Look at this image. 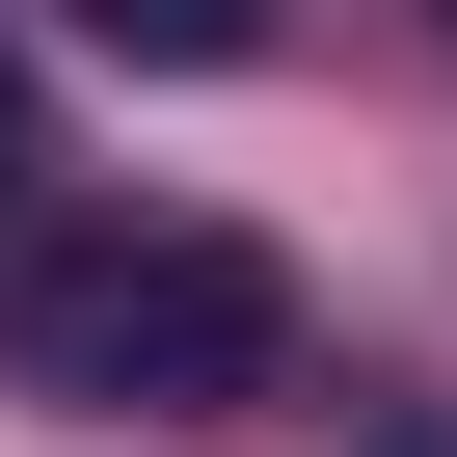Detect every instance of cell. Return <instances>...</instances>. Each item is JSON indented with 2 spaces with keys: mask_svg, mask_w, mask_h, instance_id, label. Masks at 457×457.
Returning a JSON list of instances; mask_svg holds the SVG:
<instances>
[{
  "mask_svg": "<svg viewBox=\"0 0 457 457\" xmlns=\"http://www.w3.org/2000/svg\"><path fill=\"white\" fill-rule=\"evenodd\" d=\"M0 350H28V403H243L296 350V270L243 215H81L0 270Z\"/></svg>",
  "mask_w": 457,
  "mask_h": 457,
  "instance_id": "cell-1",
  "label": "cell"
},
{
  "mask_svg": "<svg viewBox=\"0 0 457 457\" xmlns=\"http://www.w3.org/2000/svg\"><path fill=\"white\" fill-rule=\"evenodd\" d=\"M81 28H108V54H162V81H215V54L270 28V0H81Z\"/></svg>",
  "mask_w": 457,
  "mask_h": 457,
  "instance_id": "cell-2",
  "label": "cell"
},
{
  "mask_svg": "<svg viewBox=\"0 0 457 457\" xmlns=\"http://www.w3.org/2000/svg\"><path fill=\"white\" fill-rule=\"evenodd\" d=\"M0 188H28V54H0Z\"/></svg>",
  "mask_w": 457,
  "mask_h": 457,
  "instance_id": "cell-3",
  "label": "cell"
}]
</instances>
